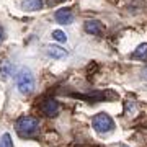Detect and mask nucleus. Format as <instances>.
<instances>
[{"label":"nucleus","mask_w":147,"mask_h":147,"mask_svg":"<svg viewBox=\"0 0 147 147\" xmlns=\"http://www.w3.org/2000/svg\"><path fill=\"white\" fill-rule=\"evenodd\" d=\"M15 129L20 137L30 139L39 132V121L33 116H20L15 123Z\"/></svg>","instance_id":"f257e3e1"},{"label":"nucleus","mask_w":147,"mask_h":147,"mask_svg":"<svg viewBox=\"0 0 147 147\" xmlns=\"http://www.w3.org/2000/svg\"><path fill=\"white\" fill-rule=\"evenodd\" d=\"M16 88L21 95H31L34 92V77L28 67H21L16 74Z\"/></svg>","instance_id":"f03ea898"},{"label":"nucleus","mask_w":147,"mask_h":147,"mask_svg":"<svg viewBox=\"0 0 147 147\" xmlns=\"http://www.w3.org/2000/svg\"><path fill=\"white\" fill-rule=\"evenodd\" d=\"M92 126H93L95 132H98V134H108L115 129V121L111 118L108 113H98V115L93 116V119H92Z\"/></svg>","instance_id":"7ed1b4c3"},{"label":"nucleus","mask_w":147,"mask_h":147,"mask_svg":"<svg viewBox=\"0 0 147 147\" xmlns=\"http://www.w3.org/2000/svg\"><path fill=\"white\" fill-rule=\"evenodd\" d=\"M84 30L85 33H88V34H93V36H100L103 34L105 31V26H103V23L98 20H87L84 25Z\"/></svg>","instance_id":"20e7f679"},{"label":"nucleus","mask_w":147,"mask_h":147,"mask_svg":"<svg viewBox=\"0 0 147 147\" xmlns=\"http://www.w3.org/2000/svg\"><path fill=\"white\" fill-rule=\"evenodd\" d=\"M59 110H61V106H59V103L54 98H47V100H44L41 103V111L46 116H57Z\"/></svg>","instance_id":"39448f33"},{"label":"nucleus","mask_w":147,"mask_h":147,"mask_svg":"<svg viewBox=\"0 0 147 147\" xmlns=\"http://www.w3.org/2000/svg\"><path fill=\"white\" fill-rule=\"evenodd\" d=\"M54 18H56V21H57L59 25H69L74 20V13L70 8H59L54 13Z\"/></svg>","instance_id":"423d86ee"},{"label":"nucleus","mask_w":147,"mask_h":147,"mask_svg":"<svg viewBox=\"0 0 147 147\" xmlns=\"http://www.w3.org/2000/svg\"><path fill=\"white\" fill-rule=\"evenodd\" d=\"M46 54H47L51 59H56V61H59V59H64L65 56H67V51H65L64 47H61V46L49 44V46H46Z\"/></svg>","instance_id":"0eeeda50"},{"label":"nucleus","mask_w":147,"mask_h":147,"mask_svg":"<svg viewBox=\"0 0 147 147\" xmlns=\"http://www.w3.org/2000/svg\"><path fill=\"white\" fill-rule=\"evenodd\" d=\"M21 5H23L25 11H38V10H41L42 0H23Z\"/></svg>","instance_id":"6e6552de"},{"label":"nucleus","mask_w":147,"mask_h":147,"mask_svg":"<svg viewBox=\"0 0 147 147\" xmlns=\"http://www.w3.org/2000/svg\"><path fill=\"white\" fill-rule=\"evenodd\" d=\"M131 59H137V61H146L147 59V42L139 44L137 49L131 54Z\"/></svg>","instance_id":"1a4fd4ad"},{"label":"nucleus","mask_w":147,"mask_h":147,"mask_svg":"<svg viewBox=\"0 0 147 147\" xmlns=\"http://www.w3.org/2000/svg\"><path fill=\"white\" fill-rule=\"evenodd\" d=\"M11 70H13L11 62H8L7 59H3V61L0 62V75H2L3 79H8V77L11 75Z\"/></svg>","instance_id":"9d476101"},{"label":"nucleus","mask_w":147,"mask_h":147,"mask_svg":"<svg viewBox=\"0 0 147 147\" xmlns=\"http://www.w3.org/2000/svg\"><path fill=\"white\" fill-rule=\"evenodd\" d=\"M0 147H13V142H11V136L8 132H5L3 136L0 137Z\"/></svg>","instance_id":"9b49d317"},{"label":"nucleus","mask_w":147,"mask_h":147,"mask_svg":"<svg viewBox=\"0 0 147 147\" xmlns=\"http://www.w3.org/2000/svg\"><path fill=\"white\" fill-rule=\"evenodd\" d=\"M53 38L56 39V41H59V42H65V41H67L65 33L61 31V30H54V31H53Z\"/></svg>","instance_id":"f8f14e48"},{"label":"nucleus","mask_w":147,"mask_h":147,"mask_svg":"<svg viewBox=\"0 0 147 147\" xmlns=\"http://www.w3.org/2000/svg\"><path fill=\"white\" fill-rule=\"evenodd\" d=\"M61 2H64V0H49L47 3H49V5H56V3H61Z\"/></svg>","instance_id":"ddd939ff"},{"label":"nucleus","mask_w":147,"mask_h":147,"mask_svg":"<svg viewBox=\"0 0 147 147\" xmlns=\"http://www.w3.org/2000/svg\"><path fill=\"white\" fill-rule=\"evenodd\" d=\"M2 39H3V33H2V30H0V44H2Z\"/></svg>","instance_id":"4468645a"},{"label":"nucleus","mask_w":147,"mask_h":147,"mask_svg":"<svg viewBox=\"0 0 147 147\" xmlns=\"http://www.w3.org/2000/svg\"><path fill=\"white\" fill-rule=\"evenodd\" d=\"M121 147H127V146H121Z\"/></svg>","instance_id":"2eb2a0df"}]
</instances>
